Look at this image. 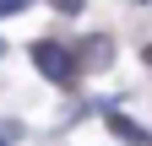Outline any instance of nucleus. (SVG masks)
<instances>
[{
	"mask_svg": "<svg viewBox=\"0 0 152 146\" xmlns=\"http://www.w3.org/2000/svg\"><path fill=\"white\" fill-rule=\"evenodd\" d=\"M33 65L44 70L54 87H76V76H82V60H76L65 43H54V38H38L33 43Z\"/></svg>",
	"mask_w": 152,
	"mask_h": 146,
	"instance_id": "1",
	"label": "nucleus"
},
{
	"mask_svg": "<svg viewBox=\"0 0 152 146\" xmlns=\"http://www.w3.org/2000/svg\"><path fill=\"white\" fill-rule=\"evenodd\" d=\"M109 130H114V135H120L125 146H152V135L141 130V124H130L125 114H109Z\"/></svg>",
	"mask_w": 152,
	"mask_h": 146,
	"instance_id": "2",
	"label": "nucleus"
},
{
	"mask_svg": "<svg viewBox=\"0 0 152 146\" xmlns=\"http://www.w3.org/2000/svg\"><path fill=\"white\" fill-rule=\"evenodd\" d=\"M76 60H82V65H92V70H103V65H109V38H103V33H98V38H87Z\"/></svg>",
	"mask_w": 152,
	"mask_h": 146,
	"instance_id": "3",
	"label": "nucleus"
},
{
	"mask_svg": "<svg viewBox=\"0 0 152 146\" xmlns=\"http://www.w3.org/2000/svg\"><path fill=\"white\" fill-rule=\"evenodd\" d=\"M22 6H27V0H0V16H16Z\"/></svg>",
	"mask_w": 152,
	"mask_h": 146,
	"instance_id": "4",
	"label": "nucleus"
},
{
	"mask_svg": "<svg viewBox=\"0 0 152 146\" xmlns=\"http://www.w3.org/2000/svg\"><path fill=\"white\" fill-rule=\"evenodd\" d=\"M54 11H82V0H49Z\"/></svg>",
	"mask_w": 152,
	"mask_h": 146,
	"instance_id": "5",
	"label": "nucleus"
},
{
	"mask_svg": "<svg viewBox=\"0 0 152 146\" xmlns=\"http://www.w3.org/2000/svg\"><path fill=\"white\" fill-rule=\"evenodd\" d=\"M147 65H152V43H147Z\"/></svg>",
	"mask_w": 152,
	"mask_h": 146,
	"instance_id": "6",
	"label": "nucleus"
},
{
	"mask_svg": "<svg viewBox=\"0 0 152 146\" xmlns=\"http://www.w3.org/2000/svg\"><path fill=\"white\" fill-rule=\"evenodd\" d=\"M0 54H6V43H0Z\"/></svg>",
	"mask_w": 152,
	"mask_h": 146,
	"instance_id": "7",
	"label": "nucleus"
},
{
	"mask_svg": "<svg viewBox=\"0 0 152 146\" xmlns=\"http://www.w3.org/2000/svg\"><path fill=\"white\" fill-rule=\"evenodd\" d=\"M0 146H6V141H0Z\"/></svg>",
	"mask_w": 152,
	"mask_h": 146,
	"instance_id": "8",
	"label": "nucleus"
}]
</instances>
